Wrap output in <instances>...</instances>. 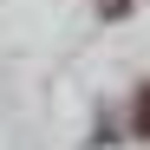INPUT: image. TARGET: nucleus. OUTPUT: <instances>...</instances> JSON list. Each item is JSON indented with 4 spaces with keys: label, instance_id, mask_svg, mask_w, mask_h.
Here are the masks:
<instances>
[{
    "label": "nucleus",
    "instance_id": "f03ea898",
    "mask_svg": "<svg viewBox=\"0 0 150 150\" xmlns=\"http://www.w3.org/2000/svg\"><path fill=\"white\" fill-rule=\"evenodd\" d=\"M124 7H131V0H98V13H105V20H117Z\"/></svg>",
    "mask_w": 150,
    "mask_h": 150
},
{
    "label": "nucleus",
    "instance_id": "f257e3e1",
    "mask_svg": "<svg viewBox=\"0 0 150 150\" xmlns=\"http://www.w3.org/2000/svg\"><path fill=\"white\" fill-rule=\"evenodd\" d=\"M131 131H137V137H150V85L137 91V117H131Z\"/></svg>",
    "mask_w": 150,
    "mask_h": 150
}]
</instances>
